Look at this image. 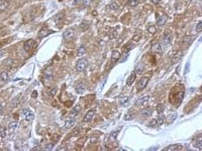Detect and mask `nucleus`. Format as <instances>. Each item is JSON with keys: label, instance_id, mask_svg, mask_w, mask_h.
Wrapping results in <instances>:
<instances>
[{"label": "nucleus", "instance_id": "f257e3e1", "mask_svg": "<svg viewBox=\"0 0 202 151\" xmlns=\"http://www.w3.org/2000/svg\"><path fill=\"white\" fill-rule=\"evenodd\" d=\"M88 65V62L86 58H80L77 61L76 69L78 71H84Z\"/></svg>", "mask_w": 202, "mask_h": 151}, {"label": "nucleus", "instance_id": "f03ea898", "mask_svg": "<svg viewBox=\"0 0 202 151\" xmlns=\"http://www.w3.org/2000/svg\"><path fill=\"white\" fill-rule=\"evenodd\" d=\"M36 45L35 41L33 39H29V40L26 41L24 44V49L25 51L30 52L34 49V46Z\"/></svg>", "mask_w": 202, "mask_h": 151}, {"label": "nucleus", "instance_id": "7ed1b4c3", "mask_svg": "<svg viewBox=\"0 0 202 151\" xmlns=\"http://www.w3.org/2000/svg\"><path fill=\"white\" fill-rule=\"evenodd\" d=\"M149 81V77H143L141 79V80L138 82V85H137V88L138 90H143L145 87L147 85L148 82Z\"/></svg>", "mask_w": 202, "mask_h": 151}, {"label": "nucleus", "instance_id": "20e7f679", "mask_svg": "<svg viewBox=\"0 0 202 151\" xmlns=\"http://www.w3.org/2000/svg\"><path fill=\"white\" fill-rule=\"evenodd\" d=\"M23 114L25 116L26 120L28 121H31L34 119V114L32 111L29 109H24L23 111Z\"/></svg>", "mask_w": 202, "mask_h": 151}, {"label": "nucleus", "instance_id": "39448f33", "mask_svg": "<svg viewBox=\"0 0 202 151\" xmlns=\"http://www.w3.org/2000/svg\"><path fill=\"white\" fill-rule=\"evenodd\" d=\"M53 31H52V30L48 29L47 28H44L39 31L38 32V34H37V36H38L39 38L40 39H42V38H44L45 37H47V36L50 35L52 33H53Z\"/></svg>", "mask_w": 202, "mask_h": 151}, {"label": "nucleus", "instance_id": "423d86ee", "mask_svg": "<svg viewBox=\"0 0 202 151\" xmlns=\"http://www.w3.org/2000/svg\"><path fill=\"white\" fill-rule=\"evenodd\" d=\"M184 52L183 50H179L177 53L173 55V57L172 58L171 61H172V64H176V63H177L180 60H181V58H182L183 56H184Z\"/></svg>", "mask_w": 202, "mask_h": 151}, {"label": "nucleus", "instance_id": "0eeeda50", "mask_svg": "<svg viewBox=\"0 0 202 151\" xmlns=\"http://www.w3.org/2000/svg\"><path fill=\"white\" fill-rule=\"evenodd\" d=\"M183 148V146L181 144H173V145H170L168 147L164 148L162 150L165 151H177V150H180Z\"/></svg>", "mask_w": 202, "mask_h": 151}, {"label": "nucleus", "instance_id": "6e6552de", "mask_svg": "<svg viewBox=\"0 0 202 151\" xmlns=\"http://www.w3.org/2000/svg\"><path fill=\"white\" fill-rule=\"evenodd\" d=\"M74 34H75V32L72 29H69L67 31L64 32V34H63V37L65 40H69V39L73 37Z\"/></svg>", "mask_w": 202, "mask_h": 151}, {"label": "nucleus", "instance_id": "1a4fd4ad", "mask_svg": "<svg viewBox=\"0 0 202 151\" xmlns=\"http://www.w3.org/2000/svg\"><path fill=\"white\" fill-rule=\"evenodd\" d=\"M150 99V96H146L144 97H143V98H139V99L137 100L136 101V102L134 103L136 106H140L141 105H143L145 103L148 102L149 101Z\"/></svg>", "mask_w": 202, "mask_h": 151}, {"label": "nucleus", "instance_id": "9d476101", "mask_svg": "<svg viewBox=\"0 0 202 151\" xmlns=\"http://www.w3.org/2000/svg\"><path fill=\"white\" fill-rule=\"evenodd\" d=\"M96 111L95 110H90L88 112L85 114V116L83 117V121L84 122H89L92 120L93 117H94Z\"/></svg>", "mask_w": 202, "mask_h": 151}, {"label": "nucleus", "instance_id": "9b49d317", "mask_svg": "<svg viewBox=\"0 0 202 151\" xmlns=\"http://www.w3.org/2000/svg\"><path fill=\"white\" fill-rule=\"evenodd\" d=\"M172 41V34L170 33H167L163 36L162 39V43L164 45H167L171 42Z\"/></svg>", "mask_w": 202, "mask_h": 151}, {"label": "nucleus", "instance_id": "f8f14e48", "mask_svg": "<svg viewBox=\"0 0 202 151\" xmlns=\"http://www.w3.org/2000/svg\"><path fill=\"white\" fill-rule=\"evenodd\" d=\"M151 51L154 53L156 54H160L162 53V47L160 44H158V43H156V44H153L151 47Z\"/></svg>", "mask_w": 202, "mask_h": 151}, {"label": "nucleus", "instance_id": "ddd939ff", "mask_svg": "<svg viewBox=\"0 0 202 151\" xmlns=\"http://www.w3.org/2000/svg\"><path fill=\"white\" fill-rule=\"evenodd\" d=\"M169 19V16L167 15V14H163L162 16H160L159 17V19L157 20V26H162L166 23V22Z\"/></svg>", "mask_w": 202, "mask_h": 151}, {"label": "nucleus", "instance_id": "4468645a", "mask_svg": "<svg viewBox=\"0 0 202 151\" xmlns=\"http://www.w3.org/2000/svg\"><path fill=\"white\" fill-rule=\"evenodd\" d=\"M136 78V71H132L131 74L130 75V76L128 77V78L127 79V81H126V83L128 86H131L133 83L134 82Z\"/></svg>", "mask_w": 202, "mask_h": 151}, {"label": "nucleus", "instance_id": "2eb2a0df", "mask_svg": "<svg viewBox=\"0 0 202 151\" xmlns=\"http://www.w3.org/2000/svg\"><path fill=\"white\" fill-rule=\"evenodd\" d=\"M134 117H135V112L134 111L132 110V109L131 108L130 110L128 111V112H127L125 115H124V120L125 121L132 120Z\"/></svg>", "mask_w": 202, "mask_h": 151}, {"label": "nucleus", "instance_id": "dca6fc26", "mask_svg": "<svg viewBox=\"0 0 202 151\" xmlns=\"http://www.w3.org/2000/svg\"><path fill=\"white\" fill-rule=\"evenodd\" d=\"M135 69H136V71L137 72V74L139 75H141L142 74V73L143 72V71L144 70V65L143 63L141 62L138 63V64L136 65V66Z\"/></svg>", "mask_w": 202, "mask_h": 151}, {"label": "nucleus", "instance_id": "f3484780", "mask_svg": "<svg viewBox=\"0 0 202 151\" xmlns=\"http://www.w3.org/2000/svg\"><path fill=\"white\" fill-rule=\"evenodd\" d=\"M141 113L143 116L146 117H150L152 116V110L150 108H144L141 110Z\"/></svg>", "mask_w": 202, "mask_h": 151}, {"label": "nucleus", "instance_id": "a211bd4d", "mask_svg": "<svg viewBox=\"0 0 202 151\" xmlns=\"http://www.w3.org/2000/svg\"><path fill=\"white\" fill-rule=\"evenodd\" d=\"M121 57V54L119 53V52H118V50H115L112 52L111 54V59L113 60V61H118V60Z\"/></svg>", "mask_w": 202, "mask_h": 151}, {"label": "nucleus", "instance_id": "6ab92c4d", "mask_svg": "<svg viewBox=\"0 0 202 151\" xmlns=\"http://www.w3.org/2000/svg\"><path fill=\"white\" fill-rule=\"evenodd\" d=\"M74 124H75V120H74L73 119H72V120H68L65 122V123L64 128H65L66 129H69L71 128L72 126H73L74 125Z\"/></svg>", "mask_w": 202, "mask_h": 151}, {"label": "nucleus", "instance_id": "aec40b11", "mask_svg": "<svg viewBox=\"0 0 202 151\" xmlns=\"http://www.w3.org/2000/svg\"><path fill=\"white\" fill-rule=\"evenodd\" d=\"M76 91L77 93H79V94H82L85 91V86L83 83H81L77 85L76 87Z\"/></svg>", "mask_w": 202, "mask_h": 151}, {"label": "nucleus", "instance_id": "412c9836", "mask_svg": "<svg viewBox=\"0 0 202 151\" xmlns=\"http://www.w3.org/2000/svg\"><path fill=\"white\" fill-rule=\"evenodd\" d=\"M0 78H1V80L3 81V82L7 81L9 78L8 73L7 71H3V72H1V74H0Z\"/></svg>", "mask_w": 202, "mask_h": 151}, {"label": "nucleus", "instance_id": "4be33fe9", "mask_svg": "<svg viewBox=\"0 0 202 151\" xmlns=\"http://www.w3.org/2000/svg\"><path fill=\"white\" fill-rule=\"evenodd\" d=\"M19 126V124L18 122H16V121H12V122H11L9 124V129L10 130H12V131H15V129H16Z\"/></svg>", "mask_w": 202, "mask_h": 151}, {"label": "nucleus", "instance_id": "5701e85b", "mask_svg": "<svg viewBox=\"0 0 202 151\" xmlns=\"http://www.w3.org/2000/svg\"><path fill=\"white\" fill-rule=\"evenodd\" d=\"M139 3V0H128L127 5L131 7H135L138 5Z\"/></svg>", "mask_w": 202, "mask_h": 151}, {"label": "nucleus", "instance_id": "b1692460", "mask_svg": "<svg viewBox=\"0 0 202 151\" xmlns=\"http://www.w3.org/2000/svg\"><path fill=\"white\" fill-rule=\"evenodd\" d=\"M129 101V98L128 97H126V96L123 97V98H122L120 100L121 104L124 106H127V105H128Z\"/></svg>", "mask_w": 202, "mask_h": 151}, {"label": "nucleus", "instance_id": "393cba45", "mask_svg": "<svg viewBox=\"0 0 202 151\" xmlns=\"http://www.w3.org/2000/svg\"><path fill=\"white\" fill-rule=\"evenodd\" d=\"M81 109L82 108H81V107H80V105H77L75 108H74L73 111H72V113H71L70 114H73V117H75V116L77 115V114L78 113L80 112V110H81Z\"/></svg>", "mask_w": 202, "mask_h": 151}, {"label": "nucleus", "instance_id": "a878e982", "mask_svg": "<svg viewBox=\"0 0 202 151\" xmlns=\"http://www.w3.org/2000/svg\"><path fill=\"white\" fill-rule=\"evenodd\" d=\"M165 110V106L162 104H159L157 106V111L159 114H162L164 112Z\"/></svg>", "mask_w": 202, "mask_h": 151}, {"label": "nucleus", "instance_id": "bb28decb", "mask_svg": "<svg viewBox=\"0 0 202 151\" xmlns=\"http://www.w3.org/2000/svg\"><path fill=\"white\" fill-rule=\"evenodd\" d=\"M85 52V47H83V46H81V47H80V48L78 49V52H77V55L79 57L82 56V55H83V54H84Z\"/></svg>", "mask_w": 202, "mask_h": 151}, {"label": "nucleus", "instance_id": "cd10ccee", "mask_svg": "<svg viewBox=\"0 0 202 151\" xmlns=\"http://www.w3.org/2000/svg\"><path fill=\"white\" fill-rule=\"evenodd\" d=\"M176 117H177L176 113L170 114L168 116H167V120H169V121L171 120L170 123H172V122H173V121H175V120H176Z\"/></svg>", "mask_w": 202, "mask_h": 151}, {"label": "nucleus", "instance_id": "c85d7f7f", "mask_svg": "<svg viewBox=\"0 0 202 151\" xmlns=\"http://www.w3.org/2000/svg\"><path fill=\"white\" fill-rule=\"evenodd\" d=\"M201 146H202V142H201V139L197 140V141L194 143L193 146L195 147H197V148H200V150L201 149Z\"/></svg>", "mask_w": 202, "mask_h": 151}, {"label": "nucleus", "instance_id": "c756f323", "mask_svg": "<svg viewBox=\"0 0 202 151\" xmlns=\"http://www.w3.org/2000/svg\"><path fill=\"white\" fill-rule=\"evenodd\" d=\"M0 136H1V137L2 138L5 137L6 136L5 130H4V128H3V127L1 126H0Z\"/></svg>", "mask_w": 202, "mask_h": 151}, {"label": "nucleus", "instance_id": "7c9ffc66", "mask_svg": "<svg viewBox=\"0 0 202 151\" xmlns=\"http://www.w3.org/2000/svg\"><path fill=\"white\" fill-rule=\"evenodd\" d=\"M53 146H54V145H53V144H51V143L47 144L46 146H45V151L52 150V149L53 147Z\"/></svg>", "mask_w": 202, "mask_h": 151}, {"label": "nucleus", "instance_id": "2f4dec72", "mask_svg": "<svg viewBox=\"0 0 202 151\" xmlns=\"http://www.w3.org/2000/svg\"><path fill=\"white\" fill-rule=\"evenodd\" d=\"M148 31H149L151 34H155L156 32V28L154 26H151L149 27V29H148Z\"/></svg>", "mask_w": 202, "mask_h": 151}, {"label": "nucleus", "instance_id": "473e14b6", "mask_svg": "<svg viewBox=\"0 0 202 151\" xmlns=\"http://www.w3.org/2000/svg\"><path fill=\"white\" fill-rule=\"evenodd\" d=\"M164 116H159L158 117V119H157V120H157V124H158L159 126L162 125V124L164 123Z\"/></svg>", "mask_w": 202, "mask_h": 151}, {"label": "nucleus", "instance_id": "72a5a7b5", "mask_svg": "<svg viewBox=\"0 0 202 151\" xmlns=\"http://www.w3.org/2000/svg\"><path fill=\"white\" fill-rule=\"evenodd\" d=\"M190 71V63H187L185 67V70H184V75H186Z\"/></svg>", "mask_w": 202, "mask_h": 151}, {"label": "nucleus", "instance_id": "f704fd0d", "mask_svg": "<svg viewBox=\"0 0 202 151\" xmlns=\"http://www.w3.org/2000/svg\"><path fill=\"white\" fill-rule=\"evenodd\" d=\"M110 8H111V9H113V10H116V9H118L119 6H118V5L117 4H116V3H111V4H110Z\"/></svg>", "mask_w": 202, "mask_h": 151}, {"label": "nucleus", "instance_id": "c9c22d12", "mask_svg": "<svg viewBox=\"0 0 202 151\" xmlns=\"http://www.w3.org/2000/svg\"><path fill=\"white\" fill-rule=\"evenodd\" d=\"M202 29V24H201V21H200L199 23H198L197 24V28H196V31L198 32H200L201 31Z\"/></svg>", "mask_w": 202, "mask_h": 151}, {"label": "nucleus", "instance_id": "e433bc0d", "mask_svg": "<svg viewBox=\"0 0 202 151\" xmlns=\"http://www.w3.org/2000/svg\"><path fill=\"white\" fill-rule=\"evenodd\" d=\"M82 3L85 6H88L90 4L91 0H82Z\"/></svg>", "mask_w": 202, "mask_h": 151}, {"label": "nucleus", "instance_id": "4c0bfd02", "mask_svg": "<svg viewBox=\"0 0 202 151\" xmlns=\"http://www.w3.org/2000/svg\"><path fill=\"white\" fill-rule=\"evenodd\" d=\"M149 124H150V126H156L157 124V120H156V119H152V121L150 122Z\"/></svg>", "mask_w": 202, "mask_h": 151}, {"label": "nucleus", "instance_id": "58836bf2", "mask_svg": "<svg viewBox=\"0 0 202 151\" xmlns=\"http://www.w3.org/2000/svg\"><path fill=\"white\" fill-rule=\"evenodd\" d=\"M37 95H38V93H37V91H34L32 93V98H37Z\"/></svg>", "mask_w": 202, "mask_h": 151}, {"label": "nucleus", "instance_id": "ea45409f", "mask_svg": "<svg viewBox=\"0 0 202 151\" xmlns=\"http://www.w3.org/2000/svg\"><path fill=\"white\" fill-rule=\"evenodd\" d=\"M5 53H6V51L4 50H0V58H1V57L4 56V55L5 54Z\"/></svg>", "mask_w": 202, "mask_h": 151}, {"label": "nucleus", "instance_id": "a19ab883", "mask_svg": "<svg viewBox=\"0 0 202 151\" xmlns=\"http://www.w3.org/2000/svg\"><path fill=\"white\" fill-rule=\"evenodd\" d=\"M151 2L153 3V4H157L159 2H160V0H151Z\"/></svg>", "mask_w": 202, "mask_h": 151}, {"label": "nucleus", "instance_id": "79ce46f5", "mask_svg": "<svg viewBox=\"0 0 202 151\" xmlns=\"http://www.w3.org/2000/svg\"><path fill=\"white\" fill-rule=\"evenodd\" d=\"M158 147H151L149 149H147V150H157Z\"/></svg>", "mask_w": 202, "mask_h": 151}, {"label": "nucleus", "instance_id": "37998d69", "mask_svg": "<svg viewBox=\"0 0 202 151\" xmlns=\"http://www.w3.org/2000/svg\"><path fill=\"white\" fill-rule=\"evenodd\" d=\"M2 111H3V106L1 104H0V114L2 113Z\"/></svg>", "mask_w": 202, "mask_h": 151}, {"label": "nucleus", "instance_id": "c03bdc74", "mask_svg": "<svg viewBox=\"0 0 202 151\" xmlns=\"http://www.w3.org/2000/svg\"><path fill=\"white\" fill-rule=\"evenodd\" d=\"M1 46H2V44H1V43H0V47H1Z\"/></svg>", "mask_w": 202, "mask_h": 151}]
</instances>
